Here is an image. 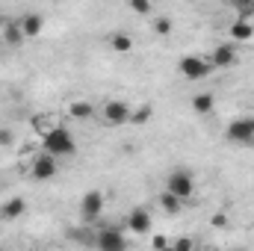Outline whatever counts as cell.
Wrapping results in <instances>:
<instances>
[{"mask_svg":"<svg viewBox=\"0 0 254 251\" xmlns=\"http://www.w3.org/2000/svg\"><path fill=\"white\" fill-rule=\"evenodd\" d=\"M42 151L57 157V160H63V157H71L77 151V139H74V133L65 125H57L54 130H48L42 136Z\"/></svg>","mask_w":254,"mask_h":251,"instance_id":"cell-1","label":"cell"},{"mask_svg":"<svg viewBox=\"0 0 254 251\" xmlns=\"http://www.w3.org/2000/svg\"><path fill=\"white\" fill-rule=\"evenodd\" d=\"M225 142L234 148H254V116H237L225 125Z\"/></svg>","mask_w":254,"mask_h":251,"instance_id":"cell-2","label":"cell"},{"mask_svg":"<svg viewBox=\"0 0 254 251\" xmlns=\"http://www.w3.org/2000/svg\"><path fill=\"white\" fill-rule=\"evenodd\" d=\"M166 192H172V195L181 198L184 204L192 201L195 192H198V187H195V175H192L190 169H175V172L166 178Z\"/></svg>","mask_w":254,"mask_h":251,"instance_id":"cell-3","label":"cell"},{"mask_svg":"<svg viewBox=\"0 0 254 251\" xmlns=\"http://www.w3.org/2000/svg\"><path fill=\"white\" fill-rule=\"evenodd\" d=\"M60 175V160L51 157V154H36L30 163H27V178L36 181V184H45V181H54Z\"/></svg>","mask_w":254,"mask_h":251,"instance_id":"cell-4","label":"cell"},{"mask_svg":"<svg viewBox=\"0 0 254 251\" xmlns=\"http://www.w3.org/2000/svg\"><path fill=\"white\" fill-rule=\"evenodd\" d=\"M101 122L107 127H125L130 125V113H133V107L122 101V98H110V101H104L101 104Z\"/></svg>","mask_w":254,"mask_h":251,"instance_id":"cell-5","label":"cell"},{"mask_svg":"<svg viewBox=\"0 0 254 251\" xmlns=\"http://www.w3.org/2000/svg\"><path fill=\"white\" fill-rule=\"evenodd\" d=\"M178 74H181L184 80H190V83H198V80H204V77H210V74H213V65H210L207 57L187 54V57H181V60H178Z\"/></svg>","mask_w":254,"mask_h":251,"instance_id":"cell-6","label":"cell"},{"mask_svg":"<svg viewBox=\"0 0 254 251\" xmlns=\"http://www.w3.org/2000/svg\"><path fill=\"white\" fill-rule=\"evenodd\" d=\"M104 210H107V195L101 189H89L80 198V216H83V222H89V225L98 222L104 216Z\"/></svg>","mask_w":254,"mask_h":251,"instance_id":"cell-7","label":"cell"},{"mask_svg":"<svg viewBox=\"0 0 254 251\" xmlns=\"http://www.w3.org/2000/svg\"><path fill=\"white\" fill-rule=\"evenodd\" d=\"M125 234L130 237H145L151 234V210L148 207H133L125 219Z\"/></svg>","mask_w":254,"mask_h":251,"instance_id":"cell-8","label":"cell"},{"mask_svg":"<svg viewBox=\"0 0 254 251\" xmlns=\"http://www.w3.org/2000/svg\"><path fill=\"white\" fill-rule=\"evenodd\" d=\"M207 60H210V65H213V71H228V68L237 65L240 54H237V45L225 42V45H216V48L207 54Z\"/></svg>","mask_w":254,"mask_h":251,"instance_id":"cell-9","label":"cell"},{"mask_svg":"<svg viewBox=\"0 0 254 251\" xmlns=\"http://www.w3.org/2000/svg\"><path fill=\"white\" fill-rule=\"evenodd\" d=\"M95 249L98 251H127V234L122 228H104L95 237Z\"/></svg>","mask_w":254,"mask_h":251,"instance_id":"cell-10","label":"cell"},{"mask_svg":"<svg viewBox=\"0 0 254 251\" xmlns=\"http://www.w3.org/2000/svg\"><path fill=\"white\" fill-rule=\"evenodd\" d=\"M65 116L74 119V122H92L98 116V107L92 101H86V98H74V101L65 104Z\"/></svg>","mask_w":254,"mask_h":251,"instance_id":"cell-11","label":"cell"},{"mask_svg":"<svg viewBox=\"0 0 254 251\" xmlns=\"http://www.w3.org/2000/svg\"><path fill=\"white\" fill-rule=\"evenodd\" d=\"M24 213H27V198H21V195H12L0 204V222H15Z\"/></svg>","mask_w":254,"mask_h":251,"instance_id":"cell-12","label":"cell"},{"mask_svg":"<svg viewBox=\"0 0 254 251\" xmlns=\"http://www.w3.org/2000/svg\"><path fill=\"white\" fill-rule=\"evenodd\" d=\"M18 27H21V33H24V39H33V36L42 33L45 15H42V12H24V15L18 18Z\"/></svg>","mask_w":254,"mask_h":251,"instance_id":"cell-13","label":"cell"},{"mask_svg":"<svg viewBox=\"0 0 254 251\" xmlns=\"http://www.w3.org/2000/svg\"><path fill=\"white\" fill-rule=\"evenodd\" d=\"M228 39H231V45H246V42H252L254 39V24H249V21H237L234 18V24L228 27Z\"/></svg>","mask_w":254,"mask_h":251,"instance_id":"cell-14","label":"cell"},{"mask_svg":"<svg viewBox=\"0 0 254 251\" xmlns=\"http://www.w3.org/2000/svg\"><path fill=\"white\" fill-rule=\"evenodd\" d=\"M133 36L127 33V30H116V33H110L107 36V48L113 51V54H130L133 51Z\"/></svg>","mask_w":254,"mask_h":251,"instance_id":"cell-15","label":"cell"},{"mask_svg":"<svg viewBox=\"0 0 254 251\" xmlns=\"http://www.w3.org/2000/svg\"><path fill=\"white\" fill-rule=\"evenodd\" d=\"M190 107L195 116H210L216 110V98H213V92H198V95H192Z\"/></svg>","mask_w":254,"mask_h":251,"instance_id":"cell-16","label":"cell"},{"mask_svg":"<svg viewBox=\"0 0 254 251\" xmlns=\"http://www.w3.org/2000/svg\"><path fill=\"white\" fill-rule=\"evenodd\" d=\"M157 207H160L166 216H181V213H184V201H181V198H175V195H172V192H166V189L157 195Z\"/></svg>","mask_w":254,"mask_h":251,"instance_id":"cell-17","label":"cell"},{"mask_svg":"<svg viewBox=\"0 0 254 251\" xmlns=\"http://www.w3.org/2000/svg\"><path fill=\"white\" fill-rule=\"evenodd\" d=\"M0 36H3V45H9V48H18V45L24 42V33H21L18 21H9V24H3V27H0Z\"/></svg>","mask_w":254,"mask_h":251,"instance_id":"cell-18","label":"cell"},{"mask_svg":"<svg viewBox=\"0 0 254 251\" xmlns=\"http://www.w3.org/2000/svg\"><path fill=\"white\" fill-rule=\"evenodd\" d=\"M151 30H154L157 36H163V39H166V36H172V33H175V21H172L169 15H154V18H151Z\"/></svg>","mask_w":254,"mask_h":251,"instance_id":"cell-19","label":"cell"},{"mask_svg":"<svg viewBox=\"0 0 254 251\" xmlns=\"http://www.w3.org/2000/svg\"><path fill=\"white\" fill-rule=\"evenodd\" d=\"M151 119H154V107H151V104L133 107V113H130V125H148Z\"/></svg>","mask_w":254,"mask_h":251,"instance_id":"cell-20","label":"cell"},{"mask_svg":"<svg viewBox=\"0 0 254 251\" xmlns=\"http://www.w3.org/2000/svg\"><path fill=\"white\" fill-rule=\"evenodd\" d=\"M234 12H237V21H249V24H254V3L252 0H237L234 3Z\"/></svg>","mask_w":254,"mask_h":251,"instance_id":"cell-21","label":"cell"},{"mask_svg":"<svg viewBox=\"0 0 254 251\" xmlns=\"http://www.w3.org/2000/svg\"><path fill=\"white\" fill-rule=\"evenodd\" d=\"M127 9H130L133 15H148V18H154V6H151L148 0H130Z\"/></svg>","mask_w":254,"mask_h":251,"instance_id":"cell-22","label":"cell"},{"mask_svg":"<svg viewBox=\"0 0 254 251\" xmlns=\"http://www.w3.org/2000/svg\"><path fill=\"white\" fill-rule=\"evenodd\" d=\"M172 246H175V251H198V243L192 240L190 234H184V237H175V240H172Z\"/></svg>","mask_w":254,"mask_h":251,"instance_id":"cell-23","label":"cell"},{"mask_svg":"<svg viewBox=\"0 0 254 251\" xmlns=\"http://www.w3.org/2000/svg\"><path fill=\"white\" fill-rule=\"evenodd\" d=\"M169 246H172V240H169L166 234H154V237H151V249L154 251H166Z\"/></svg>","mask_w":254,"mask_h":251,"instance_id":"cell-24","label":"cell"},{"mask_svg":"<svg viewBox=\"0 0 254 251\" xmlns=\"http://www.w3.org/2000/svg\"><path fill=\"white\" fill-rule=\"evenodd\" d=\"M210 225H213V228H222V231H225V228L231 225V219H228V213H213Z\"/></svg>","mask_w":254,"mask_h":251,"instance_id":"cell-25","label":"cell"},{"mask_svg":"<svg viewBox=\"0 0 254 251\" xmlns=\"http://www.w3.org/2000/svg\"><path fill=\"white\" fill-rule=\"evenodd\" d=\"M15 142V133H12V127H0V148H9Z\"/></svg>","mask_w":254,"mask_h":251,"instance_id":"cell-26","label":"cell"},{"mask_svg":"<svg viewBox=\"0 0 254 251\" xmlns=\"http://www.w3.org/2000/svg\"><path fill=\"white\" fill-rule=\"evenodd\" d=\"M231 251H249V249L246 246H237V249H231Z\"/></svg>","mask_w":254,"mask_h":251,"instance_id":"cell-27","label":"cell"},{"mask_svg":"<svg viewBox=\"0 0 254 251\" xmlns=\"http://www.w3.org/2000/svg\"><path fill=\"white\" fill-rule=\"evenodd\" d=\"M166 251H175V246H169V249H166Z\"/></svg>","mask_w":254,"mask_h":251,"instance_id":"cell-28","label":"cell"},{"mask_svg":"<svg viewBox=\"0 0 254 251\" xmlns=\"http://www.w3.org/2000/svg\"><path fill=\"white\" fill-rule=\"evenodd\" d=\"M198 251H204V249H198Z\"/></svg>","mask_w":254,"mask_h":251,"instance_id":"cell-29","label":"cell"}]
</instances>
